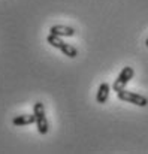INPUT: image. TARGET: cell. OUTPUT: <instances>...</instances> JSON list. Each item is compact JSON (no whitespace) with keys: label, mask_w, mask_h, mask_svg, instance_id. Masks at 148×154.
Here are the masks:
<instances>
[{"label":"cell","mask_w":148,"mask_h":154,"mask_svg":"<svg viewBox=\"0 0 148 154\" xmlns=\"http://www.w3.org/2000/svg\"><path fill=\"white\" fill-rule=\"evenodd\" d=\"M33 114H35V123L38 126V130L41 135H47L48 133V121H47V115H45V106L42 102H36L33 106Z\"/></svg>","instance_id":"7a4b0ae2"},{"label":"cell","mask_w":148,"mask_h":154,"mask_svg":"<svg viewBox=\"0 0 148 154\" xmlns=\"http://www.w3.org/2000/svg\"><path fill=\"white\" fill-rule=\"evenodd\" d=\"M117 96H118V99L120 100H123V102H129L132 103V105H136V106H147L148 105V99L145 96H141V94H138V93H133V91H127V90H120L118 93H117Z\"/></svg>","instance_id":"3957f363"},{"label":"cell","mask_w":148,"mask_h":154,"mask_svg":"<svg viewBox=\"0 0 148 154\" xmlns=\"http://www.w3.org/2000/svg\"><path fill=\"white\" fill-rule=\"evenodd\" d=\"M47 42H48L51 47L60 50L64 55H67V57H70V58H75V57L78 55L76 48L72 47V45H69V44H66L64 41H61L60 36H55V35H51V33H49L48 36H47Z\"/></svg>","instance_id":"6da1fadb"},{"label":"cell","mask_w":148,"mask_h":154,"mask_svg":"<svg viewBox=\"0 0 148 154\" xmlns=\"http://www.w3.org/2000/svg\"><path fill=\"white\" fill-rule=\"evenodd\" d=\"M109 91H111V87L108 82H102L99 85V90H97V94H96V102L97 103H105L109 97Z\"/></svg>","instance_id":"52a82bcc"},{"label":"cell","mask_w":148,"mask_h":154,"mask_svg":"<svg viewBox=\"0 0 148 154\" xmlns=\"http://www.w3.org/2000/svg\"><path fill=\"white\" fill-rule=\"evenodd\" d=\"M133 75H135L133 67H130V66L123 67V70L120 72V75L117 76V79H115V81H114V84H112L114 91H115V93H118L120 90H123V88L129 84V81L133 78Z\"/></svg>","instance_id":"277c9868"},{"label":"cell","mask_w":148,"mask_h":154,"mask_svg":"<svg viewBox=\"0 0 148 154\" xmlns=\"http://www.w3.org/2000/svg\"><path fill=\"white\" fill-rule=\"evenodd\" d=\"M49 33L51 35H55V36H60V38H70V36L75 35V29H72L69 26L57 24V26H52L49 29Z\"/></svg>","instance_id":"5b68a950"},{"label":"cell","mask_w":148,"mask_h":154,"mask_svg":"<svg viewBox=\"0 0 148 154\" xmlns=\"http://www.w3.org/2000/svg\"><path fill=\"white\" fill-rule=\"evenodd\" d=\"M145 45H147V47H148V38H147V41H145Z\"/></svg>","instance_id":"ba28073f"},{"label":"cell","mask_w":148,"mask_h":154,"mask_svg":"<svg viewBox=\"0 0 148 154\" xmlns=\"http://www.w3.org/2000/svg\"><path fill=\"white\" fill-rule=\"evenodd\" d=\"M36 120H35V114H23V115H17L14 117L12 120V124L14 126H29V124H33Z\"/></svg>","instance_id":"8992f818"}]
</instances>
